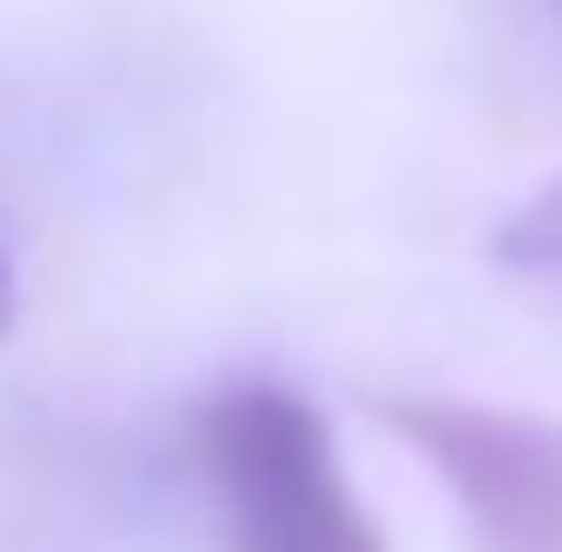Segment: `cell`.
I'll return each mask as SVG.
<instances>
[{"mask_svg":"<svg viewBox=\"0 0 562 552\" xmlns=\"http://www.w3.org/2000/svg\"><path fill=\"white\" fill-rule=\"evenodd\" d=\"M395 444L435 464L454 494L474 552H562V425L524 405H474V395H385L375 405Z\"/></svg>","mask_w":562,"mask_h":552,"instance_id":"cell-2","label":"cell"},{"mask_svg":"<svg viewBox=\"0 0 562 552\" xmlns=\"http://www.w3.org/2000/svg\"><path fill=\"white\" fill-rule=\"evenodd\" d=\"M198 474L217 552H385L336 464L326 415L286 385H217L198 405Z\"/></svg>","mask_w":562,"mask_h":552,"instance_id":"cell-1","label":"cell"},{"mask_svg":"<svg viewBox=\"0 0 562 552\" xmlns=\"http://www.w3.org/2000/svg\"><path fill=\"white\" fill-rule=\"evenodd\" d=\"M494 257H504V267H524V277H562V188L524 198V207L494 227Z\"/></svg>","mask_w":562,"mask_h":552,"instance_id":"cell-3","label":"cell"},{"mask_svg":"<svg viewBox=\"0 0 562 552\" xmlns=\"http://www.w3.org/2000/svg\"><path fill=\"white\" fill-rule=\"evenodd\" d=\"M10 306H20V296H10V257H0V336H10Z\"/></svg>","mask_w":562,"mask_h":552,"instance_id":"cell-4","label":"cell"}]
</instances>
